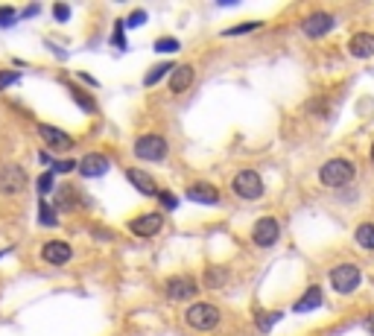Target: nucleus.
Listing matches in <instances>:
<instances>
[{
	"mask_svg": "<svg viewBox=\"0 0 374 336\" xmlns=\"http://www.w3.org/2000/svg\"><path fill=\"white\" fill-rule=\"evenodd\" d=\"M41 260L50 263V267H67L73 260V249H70V243H65V240H47L41 246Z\"/></svg>",
	"mask_w": 374,
	"mask_h": 336,
	"instance_id": "1a4fd4ad",
	"label": "nucleus"
},
{
	"mask_svg": "<svg viewBox=\"0 0 374 336\" xmlns=\"http://www.w3.org/2000/svg\"><path fill=\"white\" fill-rule=\"evenodd\" d=\"M331 286H334V293L339 296H351L357 286L363 284V272L354 267V263H339V267L331 269Z\"/></svg>",
	"mask_w": 374,
	"mask_h": 336,
	"instance_id": "7ed1b4c3",
	"label": "nucleus"
},
{
	"mask_svg": "<svg viewBox=\"0 0 374 336\" xmlns=\"http://www.w3.org/2000/svg\"><path fill=\"white\" fill-rule=\"evenodd\" d=\"M231 190L240 196V199H246V202H252V199H260L263 196V179L255 173V170H243V173H237L234 176V181H231Z\"/></svg>",
	"mask_w": 374,
	"mask_h": 336,
	"instance_id": "423d86ee",
	"label": "nucleus"
},
{
	"mask_svg": "<svg viewBox=\"0 0 374 336\" xmlns=\"http://www.w3.org/2000/svg\"><path fill=\"white\" fill-rule=\"evenodd\" d=\"M126 179H129V184L138 190V194H143V196H158L155 179L149 176L146 170H141V167H132V170H126Z\"/></svg>",
	"mask_w": 374,
	"mask_h": 336,
	"instance_id": "2eb2a0df",
	"label": "nucleus"
},
{
	"mask_svg": "<svg viewBox=\"0 0 374 336\" xmlns=\"http://www.w3.org/2000/svg\"><path fill=\"white\" fill-rule=\"evenodd\" d=\"M229 284V269L226 267H208L205 269V286L208 290H222Z\"/></svg>",
	"mask_w": 374,
	"mask_h": 336,
	"instance_id": "aec40b11",
	"label": "nucleus"
},
{
	"mask_svg": "<svg viewBox=\"0 0 374 336\" xmlns=\"http://www.w3.org/2000/svg\"><path fill=\"white\" fill-rule=\"evenodd\" d=\"M321 304V290L319 286H310V290L295 301V313H310V310H316Z\"/></svg>",
	"mask_w": 374,
	"mask_h": 336,
	"instance_id": "6ab92c4d",
	"label": "nucleus"
},
{
	"mask_svg": "<svg viewBox=\"0 0 374 336\" xmlns=\"http://www.w3.org/2000/svg\"><path fill=\"white\" fill-rule=\"evenodd\" d=\"M219 307L211 301H196L187 307V325L193 330H214L219 325Z\"/></svg>",
	"mask_w": 374,
	"mask_h": 336,
	"instance_id": "20e7f679",
	"label": "nucleus"
},
{
	"mask_svg": "<svg viewBox=\"0 0 374 336\" xmlns=\"http://www.w3.org/2000/svg\"><path fill=\"white\" fill-rule=\"evenodd\" d=\"M161 228H164V213H158V211L141 213V217H135V220L129 223V231H132L135 237H155Z\"/></svg>",
	"mask_w": 374,
	"mask_h": 336,
	"instance_id": "9b49d317",
	"label": "nucleus"
},
{
	"mask_svg": "<svg viewBox=\"0 0 374 336\" xmlns=\"http://www.w3.org/2000/svg\"><path fill=\"white\" fill-rule=\"evenodd\" d=\"M348 53L354 59H371L374 56V33H357L348 38Z\"/></svg>",
	"mask_w": 374,
	"mask_h": 336,
	"instance_id": "f3484780",
	"label": "nucleus"
},
{
	"mask_svg": "<svg viewBox=\"0 0 374 336\" xmlns=\"http://www.w3.org/2000/svg\"><path fill=\"white\" fill-rule=\"evenodd\" d=\"M38 223H41V225H50V228L59 225V217H56L53 208H50L47 202H41V205H38Z\"/></svg>",
	"mask_w": 374,
	"mask_h": 336,
	"instance_id": "b1692460",
	"label": "nucleus"
},
{
	"mask_svg": "<svg viewBox=\"0 0 374 336\" xmlns=\"http://www.w3.org/2000/svg\"><path fill=\"white\" fill-rule=\"evenodd\" d=\"M70 97H73V100H77V103H79V106H82L85 111H91V114L97 111V103H94V100L88 97V94H85V91H79V88H70Z\"/></svg>",
	"mask_w": 374,
	"mask_h": 336,
	"instance_id": "393cba45",
	"label": "nucleus"
},
{
	"mask_svg": "<svg viewBox=\"0 0 374 336\" xmlns=\"http://www.w3.org/2000/svg\"><path fill=\"white\" fill-rule=\"evenodd\" d=\"M155 199H158V202H161V205H164L167 211H172V208L179 205V199L172 196V194H164V190H158V196H155Z\"/></svg>",
	"mask_w": 374,
	"mask_h": 336,
	"instance_id": "473e14b6",
	"label": "nucleus"
},
{
	"mask_svg": "<svg viewBox=\"0 0 374 336\" xmlns=\"http://www.w3.org/2000/svg\"><path fill=\"white\" fill-rule=\"evenodd\" d=\"M371 161H374V147H371Z\"/></svg>",
	"mask_w": 374,
	"mask_h": 336,
	"instance_id": "e433bc0d",
	"label": "nucleus"
},
{
	"mask_svg": "<svg viewBox=\"0 0 374 336\" xmlns=\"http://www.w3.org/2000/svg\"><path fill=\"white\" fill-rule=\"evenodd\" d=\"M196 293H199V284L190 275H176L167 281V298H172V301H187Z\"/></svg>",
	"mask_w": 374,
	"mask_h": 336,
	"instance_id": "ddd939ff",
	"label": "nucleus"
},
{
	"mask_svg": "<svg viewBox=\"0 0 374 336\" xmlns=\"http://www.w3.org/2000/svg\"><path fill=\"white\" fill-rule=\"evenodd\" d=\"M334 23H336V18L331 12H313V15L304 18L302 30H304L307 38H321V35H328L334 30Z\"/></svg>",
	"mask_w": 374,
	"mask_h": 336,
	"instance_id": "f8f14e48",
	"label": "nucleus"
},
{
	"mask_svg": "<svg viewBox=\"0 0 374 336\" xmlns=\"http://www.w3.org/2000/svg\"><path fill=\"white\" fill-rule=\"evenodd\" d=\"M18 21V12L12 6H0V27H12Z\"/></svg>",
	"mask_w": 374,
	"mask_h": 336,
	"instance_id": "c85d7f7f",
	"label": "nucleus"
},
{
	"mask_svg": "<svg viewBox=\"0 0 374 336\" xmlns=\"http://www.w3.org/2000/svg\"><path fill=\"white\" fill-rule=\"evenodd\" d=\"M53 15H56V21H67V18H70V6L56 4V6H53Z\"/></svg>",
	"mask_w": 374,
	"mask_h": 336,
	"instance_id": "72a5a7b5",
	"label": "nucleus"
},
{
	"mask_svg": "<svg viewBox=\"0 0 374 336\" xmlns=\"http://www.w3.org/2000/svg\"><path fill=\"white\" fill-rule=\"evenodd\" d=\"M132 150L141 161H164L170 155V143L161 135H141Z\"/></svg>",
	"mask_w": 374,
	"mask_h": 336,
	"instance_id": "39448f33",
	"label": "nucleus"
},
{
	"mask_svg": "<svg viewBox=\"0 0 374 336\" xmlns=\"http://www.w3.org/2000/svg\"><path fill=\"white\" fill-rule=\"evenodd\" d=\"M185 196H187V202H196V205H216L219 202V190L214 184H208V181H196V184H190L185 190Z\"/></svg>",
	"mask_w": 374,
	"mask_h": 336,
	"instance_id": "4468645a",
	"label": "nucleus"
},
{
	"mask_svg": "<svg viewBox=\"0 0 374 336\" xmlns=\"http://www.w3.org/2000/svg\"><path fill=\"white\" fill-rule=\"evenodd\" d=\"M18 79H21V77L15 74V70H0V91H4V88H12Z\"/></svg>",
	"mask_w": 374,
	"mask_h": 336,
	"instance_id": "7c9ffc66",
	"label": "nucleus"
},
{
	"mask_svg": "<svg viewBox=\"0 0 374 336\" xmlns=\"http://www.w3.org/2000/svg\"><path fill=\"white\" fill-rule=\"evenodd\" d=\"M30 187V176L18 161L0 164V194L4 196H21Z\"/></svg>",
	"mask_w": 374,
	"mask_h": 336,
	"instance_id": "f03ea898",
	"label": "nucleus"
},
{
	"mask_svg": "<svg viewBox=\"0 0 374 336\" xmlns=\"http://www.w3.org/2000/svg\"><path fill=\"white\" fill-rule=\"evenodd\" d=\"M281 319V313H263V316H258V327L260 330H272V325H275Z\"/></svg>",
	"mask_w": 374,
	"mask_h": 336,
	"instance_id": "2f4dec72",
	"label": "nucleus"
},
{
	"mask_svg": "<svg viewBox=\"0 0 374 336\" xmlns=\"http://www.w3.org/2000/svg\"><path fill=\"white\" fill-rule=\"evenodd\" d=\"M354 176H357V167L348 158H331L319 170V181L325 187H345L348 181H354Z\"/></svg>",
	"mask_w": 374,
	"mask_h": 336,
	"instance_id": "f257e3e1",
	"label": "nucleus"
},
{
	"mask_svg": "<svg viewBox=\"0 0 374 336\" xmlns=\"http://www.w3.org/2000/svg\"><path fill=\"white\" fill-rule=\"evenodd\" d=\"M260 27V21H243V23H237V27H229V30H222V35H246V33H252V30H258Z\"/></svg>",
	"mask_w": 374,
	"mask_h": 336,
	"instance_id": "5701e85b",
	"label": "nucleus"
},
{
	"mask_svg": "<svg viewBox=\"0 0 374 336\" xmlns=\"http://www.w3.org/2000/svg\"><path fill=\"white\" fill-rule=\"evenodd\" d=\"M38 138L44 140V147L47 150H53V152H70L73 150V140L65 129H59V126H47V123H38Z\"/></svg>",
	"mask_w": 374,
	"mask_h": 336,
	"instance_id": "0eeeda50",
	"label": "nucleus"
},
{
	"mask_svg": "<svg viewBox=\"0 0 374 336\" xmlns=\"http://www.w3.org/2000/svg\"><path fill=\"white\" fill-rule=\"evenodd\" d=\"M172 67H176V65H170V62H164V65H155V67H149V74L143 77V85H146V88H153V85H155V82H158L164 74H170Z\"/></svg>",
	"mask_w": 374,
	"mask_h": 336,
	"instance_id": "4be33fe9",
	"label": "nucleus"
},
{
	"mask_svg": "<svg viewBox=\"0 0 374 336\" xmlns=\"http://www.w3.org/2000/svg\"><path fill=\"white\" fill-rule=\"evenodd\" d=\"M193 79H196V70H193L190 65L172 67V70H170V91H172V94H182V91H187V88L193 85Z\"/></svg>",
	"mask_w": 374,
	"mask_h": 336,
	"instance_id": "a211bd4d",
	"label": "nucleus"
},
{
	"mask_svg": "<svg viewBox=\"0 0 374 336\" xmlns=\"http://www.w3.org/2000/svg\"><path fill=\"white\" fill-rule=\"evenodd\" d=\"M73 170H77V161L65 158V161H53V170L50 173H73Z\"/></svg>",
	"mask_w": 374,
	"mask_h": 336,
	"instance_id": "c756f323",
	"label": "nucleus"
},
{
	"mask_svg": "<svg viewBox=\"0 0 374 336\" xmlns=\"http://www.w3.org/2000/svg\"><path fill=\"white\" fill-rule=\"evenodd\" d=\"M35 187H38V194H41V196L53 194V173H41L38 181H35Z\"/></svg>",
	"mask_w": 374,
	"mask_h": 336,
	"instance_id": "bb28decb",
	"label": "nucleus"
},
{
	"mask_svg": "<svg viewBox=\"0 0 374 336\" xmlns=\"http://www.w3.org/2000/svg\"><path fill=\"white\" fill-rule=\"evenodd\" d=\"M30 15H38V6H27V9H23V18H30Z\"/></svg>",
	"mask_w": 374,
	"mask_h": 336,
	"instance_id": "c9c22d12",
	"label": "nucleus"
},
{
	"mask_svg": "<svg viewBox=\"0 0 374 336\" xmlns=\"http://www.w3.org/2000/svg\"><path fill=\"white\" fill-rule=\"evenodd\" d=\"M278 237H281V225H278L275 217H263V220H258L255 228H252V240H255V246H260V249L275 246Z\"/></svg>",
	"mask_w": 374,
	"mask_h": 336,
	"instance_id": "6e6552de",
	"label": "nucleus"
},
{
	"mask_svg": "<svg viewBox=\"0 0 374 336\" xmlns=\"http://www.w3.org/2000/svg\"><path fill=\"white\" fill-rule=\"evenodd\" d=\"M109 167H111V161L103 152H88L82 161H77V173L82 179H99L109 173Z\"/></svg>",
	"mask_w": 374,
	"mask_h": 336,
	"instance_id": "9d476101",
	"label": "nucleus"
},
{
	"mask_svg": "<svg viewBox=\"0 0 374 336\" xmlns=\"http://www.w3.org/2000/svg\"><path fill=\"white\" fill-rule=\"evenodd\" d=\"M354 240H357V246L374 252V223H363V225H357Z\"/></svg>",
	"mask_w": 374,
	"mask_h": 336,
	"instance_id": "412c9836",
	"label": "nucleus"
},
{
	"mask_svg": "<svg viewBox=\"0 0 374 336\" xmlns=\"http://www.w3.org/2000/svg\"><path fill=\"white\" fill-rule=\"evenodd\" d=\"M82 205V194L73 184H62L59 190H56V202H53V211H77Z\"/></svg>",
	"mask_w": 374,
	"mask_h": 336,
	"instance_id": "dca6fc26",
	"label": "nucleus"
},
{
	"mask_svg": "<svg viewBox=\"0 0 374 336\" xmlns=\"http://www.w3.org/2000/svg\"><path fill=\"white\" fill-rule=\"evenodd\" d=\"M155 50L158 53H179L182 44H179V38H158L155 41Z\"/></svg>",
	"mask_w": 374,
	"mask_h": 336,
	"instance_id": "a878e982",
	"label": "nucleus"
},
{
	"mask_svg": "<svg viewBox=\"0 0 374 336\" xmlns=\"http://www.w3.org/2000/svg\"><path fill=\"white\" fill-rule=\"evenodd\" d=\"M143 21H146V12L143 9H135L126 21H123V27H129V30H135V27H143Z\"/></svg>",
	"mask_w": 374,
	"mask_h": 336,
	"instance_id": "cd10ccee",
	"label": "nucleus"
},
{
	"mask_svg": "<svg viewBox=\"0 0 374 336\" xmlns=\"http://www.w3.org/2000/svg\"><path fill=\"white\" fill-rule=\"evenodd\" d=\"M120 50H126V41H123V21H117V30H114V38H111Z\"/></svg>",
	"mask_w": 374,
	"mask_h": 336,
	"instance_id": "f704fd0d",
	"label": "nucleus"
},
{
	"mask_svg": "<svg viewBox=\"0 0 374 336\" xmlns=\"http://www.w3.org/2000/svg\"><path fill=\"white\" fill-rule=\"evenodd\" d=\"M371 333H374V319H371Z\"/></svg>",
	"mask_w": 374,
	"mask_h": 336,
	"instance_id": "4c0bfd02",
	"label": "nucleus"
}]
</instances>
